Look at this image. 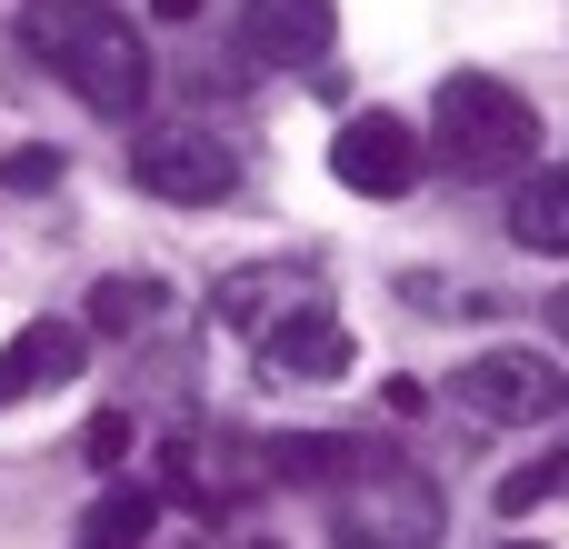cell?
I'll list each match as a JSON object with an SVG mask.
<instances>
[{"label":"cell","instance_id":"12","mask_svg":"<svg viewBox=\"0 0 569 549\" xmlns=\"http://www.w3.org/2000/svg\"><path fill=\"white\" fill-rule=\"evenodd\" d=\"M510 240L569 260V160H560V170H530V180L510 190Z\"/></svg>","mask_w":569,"mask_h":549},{"label":"cell","instance_id":"18","mask_svg":"<svg viewBox=\"0 0 569 549\" xmlns=\"http://www.w3.org/2000/svg\"><path fill=\"white\" fill-rule=\"evenodd\" d=\"M540 320H550V340H569V280L550 290V300H540Z\"/></svg>","mask_w":569,"mask_h":549},{"label":"cell","instance_id":"15","mask_svg":"<svg viewBox=\"0 0 569 549\" xmlns=\"http://www.w3.org/2000/svg\"><path fill=\"white\" fill-rule=\"evenodd\" d=\"M550 500H569V440L550 460H530V470L500 480V520H530V510H550Z\"/></svg>","mask_w":569,"mask_h":549},{"label":"cell","instance_id":"19","mask_svg":"<svg viewBox=\"0 0 569 549\" xmlns=\"http://www.w3.org/2000/svg\"><path fill=\"white\" fill-rule=\"evenodd\" d=\"M150 20H170V30H180V20H200V0H150Z\"/></svg>","mask_w":569,"mask_h":549},{"label":"cell","instance_id":"17","mask_svg":"<svg viewBox=\"0 0 569 549\" xmlns=\"http://www.w3.org/2000/svg\"><path fill=\"white\" fill-rule=\"evenodd\" d=\"M80 450H90V470H110V460H130V410H100Z\"/></svg>","mask_w":569,"mask_h":549},{"label":"cell","instance_id":"14","mask_svg":"<svg viewBox=\"0 0 569 549\" xmlns=\"http://www.w3.org/2000/svg\"><path fill=\"white\" fill-rule=\"evenodd\" d=\"M160 320H170V290L140 280V270H120V280L90 290V330H100V340H140V330H160Z\"/></svg>","mask_w":569,"mask_h":549},{"label":"cell","instance_id":"6","mask_svg":"<svg viewBox=\"0 0 569 549\" xmlns=\"http://www.w3.org/2000/svg\"><path fill=\"white\" fill-rule=\"evenodd\" d=\"M340 40V0H240V50L250 70H310Z\"/></svg>","mask_w":569,"mask_h":549},{"label":"cell","instance_id":"3","mask_svg":"<svg viewBox=\"0 0 569 549\" xmlns=\"http://www.w3.org/2000/svg\"><path fill=\"white\" fill-rule=\"evenodd\" d=\"M450 530V510H440V480L430 470H410V460H390V450H370V470L350 480V500H340V549H440Z\"/></svg>","mask_w":569,"mask_h":549},{"label":"cell","instance_id":"16","mask_svg":"<svg viewBox=\"0 0 569 549\" xmlns=\"http://www.w3.org/2000/svg\"><path fill=\"white\" fill-rule=\"evenodd\" d=\"M0 180L30 200V190H50V180H60V150H10V160H0Z\"/></svg>","mask_w":569,"mask_h":549},{"label":"cell","instance_id":"4","mask_svg":"<svg viewBox=\"0 0 569 549\" xmlns=\"http://www.w3.org/2000/svg\"><path fill=\"white\" fill-rule=\"evenodd\" d=\"M450 400H460L470 420H490V430H540V420L569 410V380H560V360L500 340V350H470V360L450 370Z\"/></svg>","mask_w":569,"mask_h":549},{"label":"cell","instance_id":"5","mask_svg":"<svg viewBox=\"0 0 569 549\" xmlns=\"http://www.w3.org/2000/svg\"><path fill=\"white\" fill-rule=\"evenodd\" d=\"M330 170H340L360 200H410L420 170H430V140H420L400 110H350L340 140H330Z\"/></svg>","mask_w":569,"mask_h":549},{"label":"cell","instance_id":"1","mask_svg":"<svg viewBox=\"0 0 569 549\" xmlns=\"http://www.w3.org/2000/svg\"><path fill=\"white\" fill-rule=\"evenodd\" d=\"M10 40H20L80 110H100V120H140V100H150V40H140L110 0H30Z\"/></svg>","mask_w":569,"mask_h":549},{"label":"cell","instance_id":"11","mask_svg":"<svg viewBox=\"0 0 569 549\" xmlns=\"http://www.w3.org/2000/svg\"><path fill=\"white\" fill-rule=\"evenodd\" d=\"M260 470L290 480V490H330V480H360L370 450L360 440H330V430H280V440H260Z\"/></svg>","mask_w":569,"mask_h":549},{"label":"cell","instance_id":"20","mask_svg":"<svg viewBox=\"0 0 569 549\" xmlns=\"http://www.w3.org/2000/svg\"><path fill=\"white\" fill-rule=\"evenodd\" d=\"M500 549H540V540H500Z\"/></svg>","mask_w":569,"mask_h":549},{"label":"cell","instance_id":"7","mask_svg":"<svg viewBox=\"0 0 569 549\" xmlns=\"http://www.w3.org/2000/svg\"><path fill=\"white\" fill-rule=\"evenodd\" d=\"M140 190L150 200H180V210H210V200L240 190V160L210 130H160V140H140Z\"/></svg>","mask_w":569,"mask_h":549},{"label":"cell","instance_id":"13","mask_svg":"<svg viewBox=\"0 0 569 549\" xmlns=\"http://www.w3.org/2000/svg\"><path fill=\"white\" fill-rule=\"evenodd\" d=\"M150 530H160V490L150 480H110L90 500V520H80V549H140Z\"/></svg>","mask_w":569,"mask_h":549},{"label":"cell","instance_id":"10","mask_svg":"<svg viewBox=\"0 0 569 549\" xmlns=\"http://www.w3.org/2000/svg\"><path fill=\"white\" fill-rule=\"evenodd\" d=\"M210 310L260 340V330H280L290 310H320V280H310V270H230V280L210 290Z\"/></svg>","mask_w":569,"mask_h":549},{"label":"cell","instance_id":"8","mask_svg":"<svg viewBox=\"0 0 569 549\" xmlns=\"http://www.w3.org/2000/svg\"><path fill=\"white\" fill-rule=\"evenodd\" d=\"M80 320H30L10 350H0V410H20V400H50V390H70L80 380Z\"/></svg>","mask_w":569,"mask_h":549},{"label":"cell","instance_id":"2","mask_svg":"<svg viewBox=\"0 0 569 549\" xmlns=\"http://www.w3.org/2000/svg\"><path fill=\"white\" fill-rule=\"evenodd\" d=\"M430 120H440V150H450L460 170H480V180L530 170V150H540V110H530L510 80H490V70H450L440 100H430Z\"/></svg>","mask_w":569,"mask_h":549},{"label":"cell","instance_id":"9","mask_svg":"<svg viewBox=\"0 0 569 549\" xmlns=\"http://www.w3.org/2000/svg\"><path fill=\"white\" fill-rule=\"evenodd\" d=\"M350 320H330V310H290L280 330H260V370L270 380H350Z\"/></svg>","mask_w":569,"mask_h":549}]
</instances>
